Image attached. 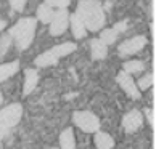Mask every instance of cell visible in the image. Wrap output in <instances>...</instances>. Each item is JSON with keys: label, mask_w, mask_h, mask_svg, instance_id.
<instances>
[{"label": "cell", "mask_w": 156, "mask_h": 149, "mask_svg": "<svg viewBox=\"0 0 156 149\" xmlns=\"http://www.w3.org/2000/svg\"><path fill=\"white\" fill-rule=\"evenodd\" d=\"M56 63H58V58L53 55V51L47 50V51H44V53H40L37 56L36 61H34V64L37 67H48V66H55Z\"/></svg>", "instance_id": "5bb4252c"}, {"label": "cell", "mask_w": 156, "mask_h": 149, "mask_svg": "<svg viewBox=\"0 0 156 149\" xmlns=\"http://www.w3.org/2000/svg\"><path fill=\"white\" fill-rule=\"evenodd\" d=\"M18 71H20V61L18 59H15L11 63H5V64H0V83L5 82V80H8Z\"/></svg>", "instance_id": "7c38bea8"}, {"label": "cell", "mask_w": 156, "mask_h": 149, "mask_svg": "<svg viewBox=\"0 0 156 149\" xmlns=\"http://www.w3.org/2000/svg\"><path fill=\"white\" fill-rule=\"evenodd\" d=\"M36 26H37L36 18H21L10 29L8 34L20 51L29 48V45L34 40V34H36Z\"/></svg>", "instance_id": "7a4b0ae2"}, {"label": "cell", "mask_w": 156, "mask_h": 149, "mask_svg": "<svg viewBox=\"0 0 156 149\" xmlns=\"http://www.w3.org/2000/svg\"><path fill=\"white\" fill-rule=\"evenodd\" d=\"M145 69V63L143 61H126L122 64V71L127 74H138Z\"/></svg>", "instance_id": "ac0fdd59"}, {"label": "cell", "mask_w": 156, "mask_h": 149, "mask_svg": "<svg viewBox=\"0 0 156 149\" xmlns=\"http://www.w3.org/2000/svg\"><path fill=\"white\" fill-rule=\"evenodd\" d=\"M2 103H3V95L0 93V104H2Z\"/></svg>", "instance_id": "4316f807"}, {"label": "cell", "mask_w": 156, "mask_h": 149, "mask_svg": "<svg viewBox=\"0 0 156 149\" xmlns=\"http://www.w3.org/2000/svg\"><path fill=\"white\" fill-rule=\"evenodd\" d=\"M8 3L15 11H23L26 8V0H8Z\"/></svg>", "instance_id": "603a6c76"}, {"label": "cell", "mask_w": 156, "mask_h": 149, "mask_svg": "<svg viewBox=\"0 0 156 149\" xmlns=\"http://www.w3.org/2000/svg\"><path fill=\"white\" fill-rule=\"evenodd\" d=\"M23 117V106L20 103H13L3 109H0V141L10 133V130L20 124Z\"/></svg>", "instance_id": "3957f363"}, {"label": "cell", "mask_w": 156, "mask_h": 149, "mask_svg": "<svg viewBox=\"0 0 156 149\" xmlns=\"http://www.w3.org/2000/svg\"><path fill=\"white\" fill-rule=\"evenodd\" d=\"M73 122L77 128L87 131V133H95L97 130H100V120L90 111H74Z\"/></svg>", "instance_id": "277c9868"}, {"label": "cell", "mask_w": 156, "mask_h": 149, "mask_svg": "<svg viewBox=\"0 0 156 149\" xmlns=\"http://www.w3.org/2000/svg\"><path fill=\"white\" fill-rule=\"evenodd\" d=\"M69 22H71V31H73V36L74 39H84L87 36V29H85L84 22L80 21V18L74 13L73 16H69Z\"/></svg>", "instance_id": "4fadbf2b"}, {"label": "cell", "mask_w": 156, "mask_h": 149, "mask_svg": "<svg viewBox=\"0 0 156 149\" xmlns=\"http://www.w3.org/2000/svg\"><path fill=\"white\" fill-rule=\"evenodd\" d=\"M76 15L84 22L85 29L90 32L101 31L106 22L105 8L98 0H80L77 5Z\"/></svg>", "instance_id": "6da1fadb"}, {"label": "cell", "mask_w": 156, "mask_h": 149, "mask_svg": "<svg viewBox=\"0 0 156 149\" xmlns=\"http://www.w3.org/2000/svg\"><path fill=\"white\" fill-rule=\"evenodd\" d=\"M50 24V34L51 36H61L65 34L69 26V11L66 8H58V11H53Z\"/></svg>", "instance_id": "5b68a950"}, {"label": "cell", "mask_w": 156, "mask_h": 149, "mask_svg": "<svg viewBox=\"0 0 156 149\" xmlns=\"http://www.w3.org/2000/svg\"><path fill=\"white\" fill-rule=\"evenodd\" d=\"M94 143L97 149H113L114 147V140L111 135L105 133V131L97 130L94 136Z\"/></svg>", "instance_id": "8fae6325"}, {"label": "cell", "mask_w": 156, "mask_h": 149, "mask_svg": "<svg viewBox=\"0 0 156 149\" xmlns=\"http://www.w3.org/2000/svg\"><path fill=\"white\" fill-rule=\"evenodd\" d=\"M60 149H76V138L73 128H65L60 135Z\"/></svg>", "instance_id": "9a60e30c"}, {"label": "cell", "mask_w": 156, "mask_h": 149, "mask_svg": "<svg viewBox=\"0 0 156 149\" xmlns=\"http://www.w3.org/2000/svg\"><path fill=\"white\" fill-rule=\"evenodd\" d=\"M148 43V39L145 36H135V37H130V39H127L124 40L122 43L119 45V56L121 58H126V56H130V55H135L138 53L145 45Z\"/></svg>", "instance_id": "8992f818"}, {"label": "cell", "mask_w": 156, "mask_h": 149, "mask_svg": "<svg viewBox=\"0 0 156 149\" xmlns=\"http://www.w3.org/2000/svg\"><path fill=\"white\" fill-rule=\"evenodd\" d=\"M153 83H154V74H153V72H148V74H145L143 77H140L137 88H140V90H148Z\"/></svg>", "instance_id": "ffe728a7"}, {"label": "cell", "mask_w": 156, "mask_h": 149, "mask_svg": "<svg viewBox=\"0 0 156 149\" xmlns=\"http://www.w3.org/2000/svg\"><path fill=\"white\" fill-rule=\"evenodd\" d=\"M143 114L147 116L148 124L151 125V128H153V127H154V111H153V109H150V107H147V109L143 111Z\"/></svg>", "instance_id": "d4e9b609"}, {"label": "cell", "mask_w": 156, "mask_h": 149, "mask_svg": "<svg viewBox=\"0 0 156 149\" xmlns=\"http://www.w3.org/2000/svg\"><path fill=\"white\" fill-rule=\"evenodd\" d=\"M98 39H100L103 43H106V45H113L114 42H116V39H118V34H116L114 29H101V34H100Z\"/></svg>", "instance_id": "d6986e66"}, {"label": "cell", "mask_w": 156, "mask_h": 149, "mask_svg": "<svg viewBox=\"0 0 156 149\" xmlns=\"http://www.w3.org/2000/svg\"><path fill=\"white\" fill-rule=\"evenodd\" d=\"M39 83V74L36 69H26L24 71V88H23V95L27 96L36 90Z\"/></svg>", "instance_id": "9c48e42d"}, {"label": "cell", "mask_w": 156, "mask_h": 149, "mask_svg": "<svg viewBox=\"0 0 156 149\" xmlns=\"http://www.w3.org/2000/svg\"><path fill=\"white\" fill-rule=\"evenodd\" d=\"M116 82L119 83V87L126 91V95L129 96L132 100H140V90L137 88V83L134 82V79H132V74H127L124 71H121L118 76H116Z\"/></svg>", "instance_id": "52a82bcc"}, {"label": "cell", "mask_w": 156, "mask_h": 149, "mask_svg": "<svg viewBox=\"0 0 156 149\" xmlns=\"http://www.w3.org/2000/svg\"><path fill=\"white\" fill-rule=\"evenodd\" d=\"M51 16H53V8L48 7V5H39L37 8V19L40 22H44V24H48V22L51 21Z\"/></svg>", "instance_id": "e0dca14e"}, {"label": "cell", "mask_w": 156, "mask_h": 149, "mask_svg": "<svg viewBox=\"0 0 156 149\" xmlns=\"http://www.w3.org/2000/svg\"><path fill=\"white\" fill-rule=\"evenodd\" d=\"M10 45H11V37L10 34H3L0 37V59L7 55V51L10 50Z\"/></svg>", "instance_id": "44dd1931"}, {"label": "cell", "mask_w": 156, "mask_h": 149, "mask_svg": "<svg viewBox=\"0 0 156 149\" xmlns=\"http://www.w3.org/2000/svg\"><path fill=\"white\" fill-rule=\"evenodd\" d=\"M143 124V116L138 109H132L122 117V128L126 133H134Z\"/></svg>", "instance_id": "ba28073f"}, {"label": "cell", "mask_w": 156, "mask_h": 149, "mask_svg": "<svg viewBox=\"0 0 156 149\" xmlns=\"http://www.w3.org/2000/svg\"><path fill=\"white\" fill-rule=\"evenodd\" d=\"M113 29L116 31L118 36H119L121 32H126V29H127V21H119V22H116V24L113 26Z\"/></svg>", "instance_id": "cb8c5ba5"}, {"label": "cell", "mask_w": 156, "mask_h": 149, "mask_svg": "<svg viewBox=\"0 0 156 149\" xmlns=\"http://www.w3.org/2000/svg\"><path fill=\"white\" fill-rule=\"evenodd\" d=\"M71 0H45V5H48L51 8H68V5Z\"/></svg>", "instance_id": "7402d4cb"}, {"label": "cell", "mask_w": 156, "mask_h": 149, "mask_svg": "<svg viewBox=\"0 0 156 149\" xmlns=\"http://www.w3.org/2000/svg\"><path fill=\"white\" fill-rule=\"evenodd\" d=\"M5 27H7V21L0 19V31H5Z\"/></svg>", "instance_id": "484cf974"}, {"label": "cell", "mask_w": 156, "mask_h": 149, "mask_svg": "<svg viewBox=\"0 0 156 149\" xmlns=\"http://www.w3.org/2000/svg\"><path fill=\"white\" fill-rule=\"evenodd\" d=\"M90 51L94 59H105L108 55V45L103 43L100 39H92L90 40Z\"/></svg>", "instance_id": "30bf717a"}, {"label": "cell", "mask_w": 156, "mask_h": 149, "mask_svg": "<svg viewBox=\"0 0 156 149\" xmlns=\"http://www.w3.org/2000/svg\"><path fill=\"white\" fill-rule=\"evenodd\" d=\"M76 43H73V42H65V43H61V45H56V47L53 48H50L51 51H53V55L56 56V58H63V56H68V55H71L73 51H76Z\"/></svg>", "instance_id": "2e32d148"}]
</instances>
